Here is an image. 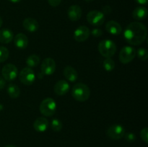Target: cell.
Masks as SVG:
<instances>
[{
    "instance_id": "1",
    "label": "cell",
    "mask_w": 148,
    "mask_h": 147,
    "mask_svg": "<svg viewBox=\"0 0 148 147\" xmlns=\"http://www.w3.org/2000/svg\"><path fill=\"white\" fill-rule=\"evenodd\" d=\"M147 35L146 26L140 22H133L127 26L124 37L130 45L139 46L144 43Z\"/></svg>"
},
{
    "instance_id": "2",
    "label": "cell",
    "mask_w": 148,
    "mask_h": 147,
    "mask_svg": "<svg viewBox=\"0 0 148 147\" xmlns=\"http://www.w3.org/2000/svg\"><path fill=\"white\" fill-rule=\"evenodd\" d=\"M72 95L74 99L78 102H85L90 96V89L85 84H76L72 88Z\"/></svg>"
},
{
    "instance_id": "3",
    "label": "cell",
    "mask_w": 148,
    "mask_h": 147,
    "mask_svg": "<svg viewBox=\"0 0 148 147\" xmlns=\"http://www.w3.org/2000/svg\"><path fill=\"white\" fill-rule=\"evenodd\" d=\"M116 46L111 40H103L98 44V51L105 58H111L116 52Z\"/></svg>"
},
{
    "instance_id": "4",
    "label": "cell",
    "mask_w": 148,
    "mask_h": 147,
    "mask_svg": "<svg viewBox=\"0 0 148 147\" xmlns=\"http://www.w3.org/2000/svg\"><path fill=\"white\" fill-rule=\"evenodd\" d=\"M40 112L46 117H51L54 115L56 110V103L52 98L48 97L43 99L40 105Z\"/></svg>"
},
{
    "instance_id": "5",
    "label": "cell",
    "mask_w": 148,
    "mask_h": 147,
    "mask_svg": "<svg viewBox=\"0 0 148 147\" xmlns=\"http://www.w3.org/2000/svg\"><path fill=\"white\" fill-rule=\"evenodd\" d=\"M19 79L20 82L24 85L30 86L34 83L36 80V74L31 68H23L19 74Z\"/></svg>"
},
{
    "instance_id": "6",
    "label": "cell",
    "mask_w": 148,
    "mask_h": 147,
    "mask_svg": "<svg viewBox=\"0 0 148 147\" xmlns=\"http://www.w3.org/2000/svg\"><path fill=\"white\" fill-rule=\"evenodd\" d=\"M87 20L93 26H101L105 21V14L98 10H92L87 14Z\"/></svg>"
},
{
    "instance_id": "7",
    "label": "cell",
    "mask_w": 148,
    "mask_h": 147,
    "mask_svg": "<svg viewBox=\"0 0 148 147\" xmlns=\"http://www.w3.org/2000/svg\"><path fill=\"white\" fill-rule=\"evenodd\" d=\"M125 128L119 124L112 125L107 129L106 135L112 140H119L124 137L125 134Z\"/></svg>"
},
{
    "instance_id": "8",
    "label": "cell",
    "mask_w": 148,
    "mask_h": 147,
    "mask_svg": "<svg viewBox=\"0 0 148 147\" xmlns=\"http://www.w3.org/2000/svg\"><path fill=\"white\" fill-rule=\"evenodd\" d=\"M136 56V50L131 46H125L123 48L119 53V59L124 64L130 63Z\"/></svg>"
},
{
    "instance_id": "9",
    "label": "cell",
    "mask_w": 148,
    "mask_h": 147,
    "mask_svg": "<svg viewBox=\"0 0 148 147\" xmlns=\"http://www.w3.org/2000/svg\"><path fill=\"white\" fill-rule=\"evenodd\" d=\"M1 74H2L3 78L6 81L12 82L17 78V74H18V70L14 64L7 63L3 66Z\"/></svg>"
},
{
    "instance_id": "10",
    "label": "cell",
    "mask_w": 148,
    "mask_h": 147,
    "mask_svg": "<svg viewBox=\"0 0 148 147\" xmlns=\"http://www.w3.org/2000/svg\"><path fill=\"white\" fill-rule=\"evenodd\" d=\"M56 64L55 61L51 58H46L43 61L40 66L41 74L46 76L52 75L56 71Z\"/></svg>"
},
{
    "instance_id": "11",
    "label": "cell",
    "mask_w": 148,
    "mask_h": 147,
    "mask_svg": "<svg viewBox=\"0 0 148 147\" xmlns=\"http://www.w3.org/2000/svg\"><path fill=\"white\" fill-rule=\"evenodd\" d=\"M90 31L87 26L81 25L74 32V38L77 42H84L89 37Z\"/></svg>"
},
{
    "instance_id": "12",
    "label": "cell",
    "mask_w": 148,
    "mask_h": 147,
    "mask_svg": "<svg viewBox=\"0 0 148 147\" xmlns=\"http://www.w3.org/2000/svg\"><path fill=\"white\" fill-rule=\"evenodd\" d=\"M67 15L71 21H78L82 17V9L76 4L70 6L67 10Z\"/></svg>"
},
{
    "instance_id": "13",
    "label": "cell",
    "mask_w": 148,
    "mask_h": 147,
    "mask_svg": "<svg viewBox=\"0 0 148 147\" xmlns=\"http://www.w3.org/2000/svg\"><path fill=\"white\" fill-rule=\"evenodd\" d=\"M49 125V122L44 117L38 118L33 122V128L37 132L43 133L48 129Z\"/></svg>"
},
{
    "instance_id": "14",
    "label": "cell",
    "mask_w": 148,
    "mask_h": 147,
    "mask_svg": "<svg viewBox=\"0 0 148 147\" xmlns=\"http://www.w3.org/2000/svg\"><path fill=\"white\" fill-rule=\"evenodd\" d=\"M106 30L110 34L114 35H120L122 32V27L121 24L116 21L114 20H111L108 22L106 24Z\"/></svg>"
},
{
    "instance_id": "15",
    "label": "cell",
    "mask_w": 148,
    "mask_h": 147,
    "mask_svg": "<svg viewBox=\"0 0 148 147\" xmlns=\"http://www.w3.org/2000/svg\"><path fill=\"white\" fill-rule=\"evenodd\" d=\"M69 90V84L66 80H59L55 84L54 92L57 95L62 96L67 93Z\"/></svg>"
},
{
    "instance_id": "16",
    "label": "cell",
    "mask_w": 148,
    "mask_h": 147,
    "mask_svg": "<svg viewBox=\"0 0 148 147\" xmlns=\"http://www.w3.org/2000/svg\"><path fill=\"white\" fill-rule=\"evenodd\" d=\"M23 26L24 29L27 31L33 33L38 30L39 27V24L37 20L32 17L25 18L23 22Z\"/></svg>"
},
{
    "instance_id": "17",
    "label": "cell",
    "mask_w": 148,
    "mask_h": 147,
    "mask_svg": "<svg viewBox=\"0 0 148 147\" xmlns=\"http://www.w3.org/2000/svg\"><path fill=\"white\" fill-rule=\"evenodd\" d=\"M13 39L15 46L20 49H25L28 45L27 37L23 33H18Z\"/></svg>"
},
{
    "instance_id": "18",
    "label": "cell",
    "mask_w": 148,
    "mask_h": 147,
    "mask_svg": "<svg viewBox=\"0 0 148 147\" xmlns=\"http://www.w3.org/2000/svg\"><path fill=\"white\" fill-rule=\"evenodd\" d=\"M64 76L67 79L68 81L71 82H76L78 78V74L77 71L74 69L72 66H67L64 69Z\"/></svg>"
},
{
    "instance_id": "19",
    "label": "cell",
    "mask_w": 148,
    "mask_h": 147,
    "mask_svg": "<svg viewBox=\"0 0 148 147\" xmlns=\"http://www.w3.org/2000/svg\"><path fill=\"white\" fill-rule=\"evenodd\" d=\"M14 38V34L12 31L9 29L4 28L0 30V43L3 44L10 43Z\"/></svg>"
},
{
    "instance_id": "20",
    "label": "cell",
    "mask_w": 148,
    "mask_h": 147,
    "mask_svg": "<svg viewBox=\"0 0 148 147\" xmlns=\"http://www.w3.org/2000/svg\"><path fill=\"white\" fill-rule=\"evenodd\" d=\"M147 17V10L145 7H136L132 12V17L136 20H143Z\"/></svg>"
},
{
    "instance_id": "21",
    "label": "cell",
    "mask_w": 148,
    "mask_h": 147,
    "mask_svg": "<svg viewBox=\"0 0 148 147\" xmlns=\"http://www.w3.org/2000/svg\"><path fill=\"white\" fill-rule=\"evenodd\" d=\"M7 93L9 96L13 99L19 97L20 95V89L18 86L14 84H10L7 86Z\"/></svg>"
},
{
    "instance_id": "22",
    "label": "cell",
    "mask_w": 148,
    "mask_h": 147,
    "mask_svg": "<svg viewBox=\"0 0 148 147\" xmlns=\"http://www.w3.org/2000/svg\"><path fill=\"white\" fill-rule=\"evenodd\" d=\"M40 63V58L36 54H33L29 56L26 59V64L29 68L36 67Z\"/></svg>"
},
{
    "instance_id": "23",
    "label": "cell",
    "mask_w": 148,
    "mask_h": 147,
    "mask_svg": "<svg viewBox=\"0 0 148 147\" xmlns=\"http://www.w3.org/2000/svg\"><path fill=\"white\" fill-rule=\"evenodd\" d=\"M103 66L106 71H111L115 68V62L111 58H106V59L103 62Z\"/></svg>"
},
{
    "instance_id": "24",
    "label": "cell",
    "mask_w": 148,
    "mask_h": 147,
    "mask_svg": "<svg viewBox=\"0 0 148 147\" xmlns=\"http://www.w3.org/2000/svg\"><path fill=\"white\" fill-rule=\"evenodd\" d=\"M51 128L55 132H59L63 128V124L58 118H53L51 122Z\"/></svg>"
},
{
    "instance_id": "25",
    "label": "cell",
    "mask_w": 148,
    "mask_h": 147,
    "mask_svg": "<svg viewBox=\"0 0 148 147\" xmlns=\"http://www.w3.org/2000/svg\"><path fill=\"white\" fill-rule=\"evenodd\" d=\"M10 56V52L8 49L4 46H0V63L7 60Z\"/></svg>"
},
{
    "instance_id": "26",
    "label": "cell",
    "mask_w": 148,
    "mask_h": 147,
    "mask_svg": "<svg viewBox=\"0 0 148 147\" xmlns=\"http://www.w3.org/2000/svg\"><path fill=\"white\" fill-rule=\"evenodd\" d=\"M136 55H137V57L142 61H146L148 58V52L147 50L144 48H141L136 51Z\"/></svg>"
},
{
    "instance_id": "27",
    "label": "cell",
    "mask_w": 148,
    "mask_h": 147,
    "mask_svg": "<svg viewBox=\"0 0 148 147\" xmlns=\"http://www.w3.org/2000/svg\"><path fill=\"white\" fill-rule=\"evenodd\" d=\"M140 136H141V138L143 139V141H144L145 144H147L148 143V128L146 127V128H144L140 132Z\"/></svg>"
},
{
    "instance_id": "28",
    "label": "cell",
    "mask_w": 148,
    "mask_h": 147,
    "mask_svg": "<svg viewBox=\"0 0 148 147\" xmlns=\"http://www.w3.org/2000/svg\"><path fill=\"white\" fill-rule=\"evenodd\" d=\"M124 137L125 138L126 141L130 143L134 142L136 140V136L133 133H125Z\"/></svg>"
},
{
    "instance_id": "29",
    "label": "cell",
    "mask_w": 148,
    "mask_h": 147,
    "mask_svg": "<svg viewBox=\"0 0 148 147\" xmlns=\"http://www.w3.org/2000/svg\"><path fill=\"white\" fill-rule=\"evenodd\" d=\"M91 34H92V36L94 37H101V35H103V31L99 28H94L93 30L91 32Z\"/></svg>"
},
{
    "instance_id": "30",
    "label": "cell",
    "mask_w": 148,
    "mask_h": 147,
    "mask_svg": "<svg viewBox=\"0 0 148 147\" xmlns=\"http://www.w3.org/2000/svg\"><path fill=\"white\" fill-rule=\"evenodd\" d=\"M61 1H62V0H48L49 4L53 7H58L60 4Z\"/></svg>"
},
{
    "instance_id": "31",
    "label": "cell",
    "mask_w": 148,
    "mask_h": 147,
    "mask_svg": "<svg viewBox=\"0 0 148 147\" xmlns=\"http://www.w3.org/2000/svg\"><path fill=\"white\" fill-rule=\"evenodd\" d=\"M5 86H6V80L3 77H1V76H0V90L4 89Z\"/></svg>"
},
{
    "instance_id": "32",
    "label": "cell",
    "mask_w": 148,
    "mask_h": 147,
    "mask_svg": "<svg viewBox=\"0 0 148 147\" xmlns=\"http://www.w3.org/2000/svg\"><path fill=\"white\" fill-rule=\"evenodd\" d=\"M137 3L139 4H142V5H146L148 2V0H134Z\"/></svg>"
},
{
    "instance_id": "33",
    "label": "cell",
    "mask_w": 148,
    "mask_h": 147,
    "mask_svg": "<svg viewBox=\"0 0 148 147\" xmlns=\"http://www.w3.org/2000/svg\"><path fill=\"white\" fill-rule=\"evenodd\" d=\"M8 1H10V2L12 3H19L20 1H21L22 0H8Z\"/></svg>"
},
{
    "instance_id": "34",
    "label": "cell",
    "mask_w": 148,
    "mask_h": 147,
    "mask_svg": "<svg viewBox=\"0 0 148 147\" xmlns=\"http://www.w3.org/2000/svg\"><path fill=\"white\" fill-rule=\"evenodd\" d=\"M2 23H3L2 19H1V17H0V27H1V25H2Z\"/></svg>"
},
{
    "instance_id": "35",
    "label": "cell",
    "mask_w": 148,
    "mask_h": 147,
    "mask_svg": "<svg viewBox=\"0 0 148 147\" xmlns=\"http://www.w3.org/2000/svg\"><path fill=\"white\" fill-rule=\"evenodd\" d=\"M4 147H17V146H14V145H7V146H4Z\"/></svg>"
},
{
    "instance_id": "36",
    "label": "cell",
    "mask_w": 148,
    "mask_h": 147,
    "mask_svg": "<svg viewBox=\"0 0 148 147\" xmlns=\"http://www.w3.org/2000/svg\"><path fill=\"white\" fill-rule=\"evenodd\" d=\"M85 1H86L87 2H90V1H94V0H85Z\"/></svg>"
}]
</instances>
